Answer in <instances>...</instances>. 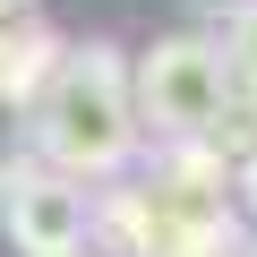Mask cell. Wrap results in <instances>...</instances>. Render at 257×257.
<instances>
[{"label":"cell","mask_w":257,"mask_h":257,"mask_svg":"<svg viewBox=\"0 0 257 257\" xmlns=\"http://www.w3.org/2000/svg\"><path fill=\"white\" fill-rule=\"evenodd\" d=\"M69 43L43 26V18H18L9 35H0V103H9V111H26L35 103V86L52 77V60H60Z\"/></svg>","instance_id":"obj_4"},{"label":"cell","mask_w":257,"mask_h":257,"mask_svg":"<svg viewBox=\"0 0 257 257\" xmlns=\"http://www.w3.org/2000/svg\"><path fill=\"white\" fill-rule=\"evenodd\" d=\"M189 9H197V18H223V9H240V0H189Z\"/></svg>","instance_id":"obj_9"},{"label":"cell","mask_w":257,"mask_h":257,"mask_svg":"<svg viewBox=\"0 0 257 257\" xmlns=\"http://www.w3.org/2000/svg\"><path fill=\"white\" fill-rule=\"evenodd\" d=\"M0 231H9L18 257H69V248H86V180L18 163L0 180Z\"/></svg>","instance_id":"obj_3"},{"label":"cell","mask_w":257,"mask_h":257,"mask_svg":"<svg viewBox=\"0 0 257 257\" xmlns=\"http://www.w3.org/2000/svg\"><path fill=\"white\" fill-rule=\"evenodd\" d=\"M240 257H257V240H240Z\"/></svg>","instance_id":"obj_10"},{"label":"cell","mask_w":257,"mask_h":257,"mask_svg":"<svg viewBox=\"0 0 257 257\" xmlns=\"http://www.w3.org/2000/svg\"><path fill=\"white\" fill-rule=\"evenodd\" d=\"M214 26H223V43H214V52H223V77H231L240 94H257V0L223 9Z\"/></svg>","instance_id":"obj_6"},{"label":"cell","mask_w":257,"mask_h":257,"mask_svg":"<svg viewBox=\"0 0 257 257\" xmlns=\"http://www.w3.org/2000/svg\"><path fill=\"white\" fill-rule=\"evenodd\" d=\"M231 206H248V214H257V155H248V163H231Z\"/></svg>","instance_id":"obj_7"},{"label":"cell","mask_w":257,"mask_h":257,"mask_svg":"<svg viewBox=\"0 0 257 257\" xmlns=\"http://www.w3.org/2000/svg\"><path fill=\"white\" fill-rule=\"evenodd\" d=\"M223 94H231V77H223V52L206 35H163V43H146L138 60H128L138 128H155L163 146L172 138H206V120H214Z\"/></svg>","instance_id":"obj_2"},{"label":"cell","mask_w":257,"mask_h":257,"mask_svg":"<svg viewBox=\"0 0 257 257\" xmlns=\"http://www.w3.org/2000/svg\"><path fill=\"white\" fill-rule=\"evenodd\" d=\"M206 146H214L223 163H248V155H257V94H240V86H231V94L214 103V120H206Z\"/></svg>","instance_id":"obj_5"},{"label":"cell","mask_w":257,"mask_h":257,"mask_svg":"<svg viewBox=\"0 0 257 257\" xmlns=\"http://www.w3.org/2000/svg\"><path fill=\"white\" fill-rule=\"evenodd\" d=\"M18 18H35V0H0V35H9Z\"/></svg>","instance_id":"obj_8"},{"label":"cell","mask_w":257,"mask_h":257,"mask_svg":"<svg viewBox=\"0 0 257 257\" xmlns=\"http://www.w3.org/2000/svg\"><path fill=\"white\" fill-rule=\"evenodd\" d=\"M69 257H94V248H69Z\"/></svg>","instance_id":"obj_11"},{"label":"cell","mask_w":257,"mask_h":257,"mask_svg":"<svg viewBox=\"0 0 257 257\" xmlns=\"http://www.w3.org/2000/svg\"><path fill=\"white\" fill-rule=\"evenodd\" d=\"M26 138L43 172L69 180H120L138 155V103H128V52L120 43H69L52 77L26 103Z\"/></svg>","instance_id":"obj_1"}]
</instances>
